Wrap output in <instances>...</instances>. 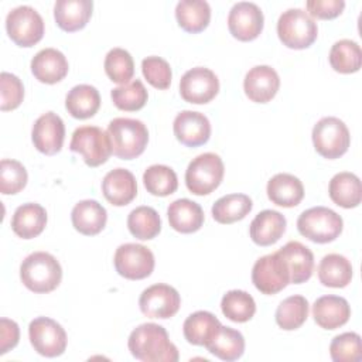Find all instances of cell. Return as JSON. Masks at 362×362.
Instances as JSON below:
<instances>
[{"mask_svg": "<svg viewBox=\"0 0 362 362\" xmlns=\"http://www.w3.org/2000/svg\"><path fill=\"white\" fill-rule=\"evenodd\" d=\"M344 228L341 215L327 206H313L300 214L297 229L300 235L314 243L335 240Z\"/></svg>", "mask_w": 362, "mask_h": 362, "instance_id": "4", "label": "cell"}, {"mask_svg": "<svg viewBox=\"0 0 362 362\" xmlns=\"http://www.w3.org/2000/svg\"><path fill=\"white\" fill-rule=\"evenodd\" d=\"M280 88V78L274 68L256 65L245 76L243 89L246 96L256 103L270 102Z\"/></svg>", "mask_w": 362, "mask_h": 362, "instance_id": "18", "label": "cell"}, {"mask_svg": "<svg viewBox=\"0 0 362 362\" xmlns=\"http://www.w3.org/2000/svg\"><path fill=\"white\" fill-rule=\"evenodd\" d=\"M252 281L260 293L272 296L290 284V273L281 256L274 252L256 260L252 269Z\"/></svg>", "mask_w": 362, "mask_h": 362, "instance_id": "12", "label": "cell"}, {"mask_svg": "<svg viewBox=\"0 0 362 362\" xmlns=\"http://www.w3.org/2000/svg\"><path fill=\"white\" fill-rule=\"evenodd\" d=\"M47 225V211L35 202L20 205L11 218L13 232L23 239H33L38 236Z\"/></svg>", "mask_w": 362, "mask_h": 362, "instance_id": "28", "label": "cell"}, {"mask_svg": "<svg viewBox=\"0 0 362 362\" xmlns=\"http://www.w3.org/2000/svg\"><path fill=\"white\" fill-rule=\"evenodd\" d=\"M313 317L324 329H337L345 325L351 317V307L344 297L322 296L313 304Z\"/></svg>", "mask_w": 362, "mask_h": 362, "instance_id": "20", "label": "cell"}, {"mask_svg": "<svg viewBox=\"0 0 362 362\" xmlns=\"http://www.w3.org/2000/svg\"><path fill=\"white\" fill-rule=\"evenodd\" d=\"M64 139L65 124L57 113L47 112L34 122L31 140L40 153L45 156H54L59 153L64 144Z\"/></svg>", "mask_w": 362, "mask_h": 362, "instance_id": "16", "label": "cell"}, {"mask_svg": "<svg viewBox=\"0 0 362 362\" xmlns=\"http://www.w3.org/2000/svg\"><path fill=\"white\" fill-rule=\"evenodd\" d=\"M329 355L335 362H359L362 359L361 337L356 332H344L329 344Z\"/></svg>", "mask_w": 362, "mask_h": 362, "instance_id": "43", "label": "cell"}, {"mask_svg": "<svg viewBox=\"0 0 362 362\" xmlns=\"http://www.w3.org/2000/svg\"><path fill=\"white\" fill-rule=\"evenodd\" d=\"M20 339V328L16 321L8 318L0 320V355L13 349Z\"/></svg>", "mask_w": 362, "mask_h": 362, "instance_id": "48", "label": "cell"}, {"mask_svg": "<svg viewBox=\"0 0 362 362\" xmlns=\"http://www.w3.org/2000/svg\"><path fill=\"white\" fill-rule=\"evenodd\" d=\"M178 25L191 34L204 31L211 21V7L205 0H181L175 7Z\"/></svg>", "mask_w": 362, "mask_h": 362, "instance_id": "31", "label": "cell"}, {"mask_svg": "<svg viewBox=\"0 0 362 362\" xmlns=\"http://www.w3.org/2000/svg\"><path fill=\"white\" fill-rule=\"evenodd\" d=\"M269 199L283 208L297 206L304 198L303 182L293 174L279 173L273 175L266 187Z\"/></svg>", "mask_w": 362, "mask_h": 362, "instance_id": "27", "label": "cell"}, {"mask_svg": "<svg viewBox=\"0 0 362 362\" xmlns=\"http://www.w3.org/2000/svg\"><path fill=\"white\" fill-rule=\"evenodd\" d=\"M21 283L34 293L54 291L62 279V267L55 256L47 252L28 255L20 266Z\"/></svg>", "mask_w": 362, "mask_h": 362, "instance_id": "2", "label": "cell"}, {"mask_svg": "<svg viewBox=\"0 0 362 362\" xmlns=\"http://www.w3.org/2000/svg\"><path fill=\"white\" fill-rule=\"evenodd\" d=\"M276 322L284 331L300 328L308 317V301L303 296H290L284 298L276 310Z\"/></svg>", "mask_w": 362, "mask_h": 362, "instance_id": "38", "label": "cell"}, {"mask_svg": "<svg viewBox=\"0 0 362 362\" xmlns=\"http://www.w3.org/2000/svg\"><path fill=\"white\" fill-rule=\"evenodd\" d=\"M181 305V297L178 291L168 284L157 283L140 294L139 307L140 311L148 318L167 320L177 314Z\"/></svg>", "mask_w": 362, "mask_h": 362, "instance_id": "13", "label": "cell"}, {"mask_svg": "<svg viewBox=\"0 0 362 362\" xmlns=\"http://www.w3.org/2000/svg\"><path fill=\"white\" fill-rule=\"evenodd\" d=\"M205 348L216 358L226 362H232L243 355L245 338L238 329L221 325L215 337Z\"/></svg>", "mask_w": 362, "mask_h": 362, "instance_id": "35", "label": "cell"}, {"mask_svg": "<svg viewBox=\"0 0 362 362\" xmlns=\"http://www.w3.org/2000/svg\"><path fill=\"white\" fill-rule=\"evenodd\" d=\"M102 192L112 205L124 206L137 195L136 178L126 168H115L103 177Z\"/></svg>", "mask_w": 362, "mask_h": 362, "instance_id": "19", "label": "cell"}, {"mask_svg": "<svg viewBox=\"0 0 362 362\" xmlns=\"http://www.w3.org/2000/svg\"><path fill=\"white\" fill-rule=\"evenodd\" d=\"M69 65L65 55L55 48H44L31 59V72L42 83H57L68 74Z\"/></svg>", "mask_w": 362, "mask_h": 362, "instance_id": "22", "label": "cell"}, {"mask_svg": "<svg viewBox=\"0 0 362 362\" xmlns=\"http://www.w3.org/2000/svg\"><path fill=\"white\" fill-rule=\"evenodd\" d=\"M69 148L82 156L89 167L105 164L112 154L110 139L106 132L98 126H81L72 133Z\"/></svg>", "mask_w": 362, "mask_h": 362, "instance_id": "8", "label": "cell"}, {"mask_svg": "<svg viewBox=\"0 0 362 362\" xmlns=\"http://www.w3.org/2000/svg\"><path fill=\"white\" fill-rule=\"evenodd\" d=\"M174 136L187 147L205 144L211 137V123L204 113L194 110L180 112L173 123Z\"/></svg>", "mask_w": 362, "mask_h": 362, "instance_id": "17", "label": "cell"}, {"mask_svg": "<svg viewBox=\"0 0 362 362\" xmlns=\"http://www.w3.org/2000/svg\"><path fill=\"white\" fill-rule=\"evenodd\" d=\"M28 174L25 167L10 158H3L0 163V191L4 195H14L27 185Z\"/></svg>", "mask_w": 362, "mask_h": 362, "instance_id": "44", "label": "cell"}, {"mask_svg": "<svg viewBox=\"0 0 362 362\" xmlns=\"http://www.w3.org/2000/svg\"><path fill=\"white\" fill-rule=\"evenodd\" d=\"M277 35L287 48L304 49L317 40L318 27L307 11L301 8H288L279 17Z\"/></svg>", "mask_w": 362, "mask_h": 362, "instance_id": "5", "label": "cell"}, {"mask_svg": "<svg viewBox=\"0 0 362 362\" xmlns=\"http://www.w3.org/2000/svg\"><path fill=\"white\" fill-rule=\"evenodd\" d=\"M92 10V0H58L54 6V18L61 30L74 33L88 24Z\"/></svg>", "mask_w": 362, "mask_h": 362, "instance_id": "25", "label": "cell"}, {"mask_svg": "<svg viewBox=\"0 0 362 362\" xmlns=\"http://www.w3.org/2000/svg\"><path fill=\"white\" fill-rule=\"evenodd\" d=\"M318 279L327 287H346L352 280V264L342 255H325L318 264Z\"/></svg>", "mask_w": 362, "mask_h": 362, "instance_id": "33", "label": "cell"}, {"mask_svg": "<svg viewBox=\"0 0 362 362\" xmlns=\"http://www.w3.org/2000/svg\"><path fill=\"white\" fill-rule=\"evenodd\" d=\"M277 253L288 269L291 284L305 283L311 277L314 270V255L305 245L291 240L279 249Z\"/></svg>", "mask_w": 362, "mask_h": 362, "instance_id": "21", "label": "cell"}, {"mask_svg": "<svg viewBox=\"0 0 362 362\" xmlns=\"http://www.w3.org/2000/svg\"><path fill=\"white\" fill-rule=\"evenodd\" d=\"M127 346L130 354L143 362H177L180 358L165 328L154 322L134 328L129 335Z\"/></svg>", "mask_w": 362, "mask_h": 362, "instance_id": "1", "label": "cell"}, {"mask_svg": "<svg viewBox=\"0 0 362 362\" xmlns=\"http://www.w3.org/2000/svg\"><path fill=\"white\" fill-rule=\"evenodd\" d=\"M65 107L75 119H89L95 116L100 107L99 90L86 83L76 85L66 93Z\"/></svg>", "mask_w": 362, "mask_h": 362, "instance_id": "32", "label": "cell"}, {"mask_svg": "<svg viewBox=\"0 0 362 362\" xmlns=\"http://www.w3.org/2000/svg\"><path fill=\"white\" fill-rule=\"evenodd\" d=\"M141 72L147 82L157 89L170 88L173 72L170 64L161 57H147L141 61Z\"/></svg>", "mask_w": 362, "mask_h": 362, "instance_id": "45", "label": "cell"}, {"mask_svg": "<svg viewBox=\"0 0 362 362\" xmlns=\"http://www.w3.org/2000/svg\"><path fill=\"white\" fill-rule=\"evenodd\" d=\"M0 109L3 112L17 109L24 99V86L18 76L10 72H1L0 75Z\"/></svg>", "mask_w": 362, "mask_h": 362, "instance_id": "46", "label": "cell"}, {"mask_svg": "<svg viewBox=\"0 0 362 362\" xmlns=\"http://www.w3.org/2000/svg\"><path fill=\"white\" fill-rule=\"evenodd\" d=\"M106 133L110 139L112 153L122 160L139 157L148 143V130L139 119L116 117L107 124Z\"/></svg>", "mask_w": 362, "mask_h": 362, "instance_id": "3", "label": "cell"}, {"mask_svg": "<svg viewBox=\"0 0 362 362\" xmlns=\"http://www.w3.org/2000/svg\"><path fill=\"white\" fill-rule=\"evenodd\" d=\"M6 30L11 41L18 47H33L44 35V20L30 6H18L6 17Z\"/></svg>", "mask_w": 362, "mask_h": 362, "instance_id": "9", "label": "cell"}, {"mask_svg": "<svg viewBox=\"0 0 362 362\" xmlns=\"http://www.w3.org/2000/svg\"><path fill=\"white\" fill-rule=\"evenodd\" d=\"M253 202L246 194H228L212 205V218L222 225L242 221L252 211Z\"/></svg>", "mask_w": 362, "mask_h": 362, "instance_id": "34", "label": "cell"}, {"mask_svg": "<svg viewBox=\"0 0 362 362\" xmlns=\"http://www.w3.org/2000/svg\"><path fill=\"white\" fill-rule=\"evenodd\" d=\"M311 136L315 151L328 160L344 156L351 144V134L346 124L334 116L320 119L314 124Z\"/></svg>", "mask_w": 362, "mask_h": 362, "instance_id": "7", "label": "cell"}, {"mask_svg": "<svg viewBox=\"0 0 362 362\" xmlns=\"http://www.w3.org/2000/svg\"><path fill=\"white\" fill-rule=\"evenodd\" d=\"M225 174L222 158L215 153L197 156L187 167L185 185L195 195H208L215 191Z\"/></svg>", "mask_w": 362, "mask_h": 362, "instance_id": "6", "label": "cell"}, {"mask_svg": "<svg viewBox=\"0 0 362 362\" xmlns=\"http://www.w3.org/2000/svg\"><path fill=\"white\" fill-rule=\"evenodd\" d=\"M221 310L228 320L233 322H246L255 315L256 303L249 293L243 290H230L223 294Z\"/></svg>", "mask_w": 362, "mask_h": 362, "instance_id": "39", "label": "cell"}, {"mask_svg": "<svg viewBox=\"0 0 362 362\" xmlns=\"http://www.w3.org/2000/svg\"><path fill=\"white\" fill-rule=\"evenodd\" d=\"M328 194L334 204L342 208H355L362 199L361 180L356 174L342 171L335 174L328 185Z\"/></svg>", "mask_w": 362, "mask_h": 362, "instance_id": "29", "label": "cell"}, {"mask_svg": "<svg viewBox=\"0 0 362 362\" xmlns=\"http://www.w3.org/2000/svg\"><path fill=\"white\" fill-rule=\"evenodd\" d=\"M345 7L344 0H308L305 8L310 17L320 20H331L338 17Z\"/></svg>", "mask_w": 362, "mask_h": 362, "instance_id": "47", "label": "cell"}, {"mask_svg": "<svg viewBox=\"0 0 362 362\" xmlns=\"http://www.w3.org/2000/svg\"><path fill=\"white\" fill-rule=\"evenodd\" d=\"M127 228L134 238L140 240H150L160 233L161 219L154 208L141 205L129 214Z\"/></svg>", "mask_w": 362, "mask_h": 362, "instance_id": "37", "label": "cell"}, {"mask_svg": "<svg viewBox=\"0 0 362 362\" xmlns=\"http://www.w3.org/2000/svg\"><path fill=\"white\" fill-rule=\"evenodd\" d=\"M30 342L40 355L55 358L66 349V332L61 324L48 317H37L28 325Z\"/></svg>", "mask_w": 362, "mask_h": 362, "instance_id": "10", "label": "cell"}, {"mask_svg": "<svg viewBox=\"0 0 362 362\" xmlns=\"http://www.w3.org/2000/svg\"><path fill=\"white\" fill-rule=\"evenodd\" d=\"M116 272L129 280H141L148 277L154 270V255L153 252L139 243L120 245L113 257Z\"/></svg>", "mask_w": 362, "mask_h": 362, "instance_id": "11", "label": "cell"}, {"mask_svg": "<svg viewBox=\"0 0 362 362\" xmlns=\"http://www.w3.org/2000/svg\"><path fill=\"white\" fill-rule=\"evenodd\" d=\"M221 321L209 311H195L182 325L185 339L197 346H206L221 328Z\"/></svg>", "mask_w": 362, "mask_h": 362, "instance_id": "30", "label": "cell"}, {"mask_svg": "<svg viewBox=\"0 0 362 362\" xmlns=\"http://www.w3.org/2000/svg\"><path fill=\"white\" fill-rule=\"evenodd\" d=\"M328 59L334 71L339 74H354L358 72L361 68L362 51L358 42L342 38L334 42L329 49Z\"/></svg>", "mask_w": 362, "mask_h": 362, "instance_id": "36", "label": "cell"}, {"mask_svg": "<svg viewBox=\"0 0 362 362\" xmlns=\"http://www.w3.org/2000/svg\"><path fill=\"white\" fill-rule=\"evenodd\" d=\"M287 221L283 214L273 209L259 212L249 226L252 240L259 246L274 245L286 232Z\"/></svg>", "mask_w": 362, "mask_h": 362, "instance_id": "23", "label": "cell"}, {"mask_svg": "<svg viewBox=\"0 0 362 362\" xmlns=\"http://www.w3.org/2000/svg\"><path fill=\"white\" fill-rule=\"evenodd\" d=\"M167 216L170 226L180 233H192L199 230L205 219L201 205L188 198L173 201L167 208Z\"/></svg>", "mask_w": 362, "mask_h": 362, "instance_id": "24", "label": "cell"}, {"mask_svg": "<svg viewBox=\"0 0 362 362\" xmlns=\"http://www.w3.org/2000/svg\"><path fill=\"white\" fill-rule=\"evenodd\" d=\"M110 98L117 109L124 112H136L147 103L148 93L143 82L140 79H134L112 89Z\"/></svg>", "mask_w": 362, "mask_h": 362, "instance_id": "41", "label": "cell"}, {"mask_svg": "<svg viewBox=\"0 0 362 362\" xmlns=\"http://www.w3.org/2000/svg\"><path fill=\"white\" fill-rule=\"evenodd\" d=\"M105 72L115 83H129L134 75V61L129 51L123 48H112L105 57Z\"/></svg>", "mask_w": 362, "mask_h": 362, "instance_id": "42", "label": "cell"}, {"mask_svg": "<svg viewBox=\"0 0 362 362\" xmlns=\"http://www.w3.org/2000/svg\"><path fill=\"white\" fill-rule=\"evenodd\" d=\"M264 17L260 7L250 1H239L232 6L228 16V28L239 41H252L263 30Z\"/></svg>", "mask_w": 362, "mask_h": 362, "instance_id": "15", "label": "cell"}, {"mask_svg": "<svg viewBox=\"0 0 362 362\" xmlns=\"http://www.w3.org/2000/svg\"><path fill=\"white\" fill-rule=\"evenodd\" d=\"M71 221L74 228L86 236L98 235L103 230L107 212L102 204L95 199H83L79 201L71 212Z\"/></svg>", "mask_w": 362, "mask_h": 362, "instance_id": "26", "label": "cell"}, {"mask_svg": "<svg viewBox=\"0 0 362 362\" xmlns=\"http://www.w3.org/2000/svg\"><path fill=\"white\" fill-rule=\"evenodd\" d=\"M219 92L218 76L205 66L187 71L180 81V95L185 102L204 105L211 102Z\"/></svg>", "mask_w": 362, "mask_h": 362, "instance_id": "14", "label": "cell"}, {"mask_svg": "<svg viewBox=\"0 0 362 362\" xmlns=\"http://www.w3.org/2000/svg\"><path fill=\"white\" fill-rule=\"evenodd\" d=\"M143 182L151 195L156 197H167L177 191L178 188V178L175 171L163 164L150 165L143 174Z\"/></svg>", "mask_w": 362, "mask_h": 362, "instance_id": "40", "label": "cell"}]
</instances>
